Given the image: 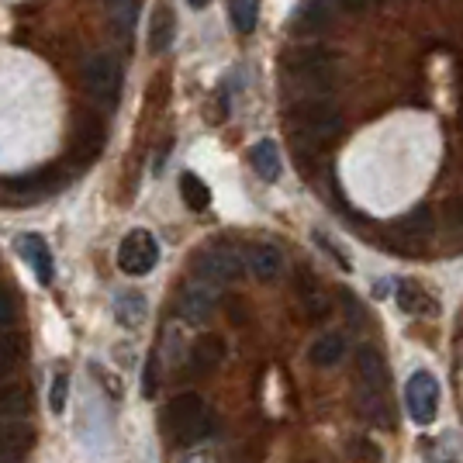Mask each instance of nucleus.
Here are the masks:
<instances>
[{"instance_id":"11","label":"nucleus","mask_w":463,"mask_h":463,"mask_svg":"<svg viewBox=\"0 0 463 463\" xmlns=\"http://www.w3.org/2000/svg\"><path fill=\"white\" fill-rule=\"evenodd\" d=\"M35 443V429L21 419H0V460H21Z\"/></svg>"},{"instance_id":"10","label":"nucleus","mask_w":463,"mask_h":463,"mask_svg":"<svg viewBox=\"0 0 463 463\" xmlns=\"http://www.w3.org/2000/svg\"><path fill=\"white\" fill-rule=\"evenodd\" d=\"M360 381H364V402L381 405V394H384L387 387V367L377 349H360Z\"/></svg>"},{"instance_id":"23","label":"nucleus","mask_w":463,"mask_h":463,"mask_svg":"<svg viewBox=\"0 0 463 463\" xmlns=\"http://www.w3.org/2000/svg\"><path fill=\"white\" fill-rule=\"evenodd\" d=\"M229 21L239 35H250L260 21V0H229Z\"/></svg>"},{"instance_id":"1","label":"nucleus","mask_w":463,"mask_h":463,"mask_svg":"<svg viewBox=\"0 0 463 463\" xmlns=\"http://www.w3.org/2000/svg\"><path fill=\"white\" fill-rule=\"evenodd\" d=\"M290 128L301 142H332V138L343 132V115L328 104L322 94L301 97L294 108H290Z\"/></svg>"},{"instance_id":"17","label":"nucleus","mask_w":463,"mask_h":463,"mask_svg":"<svg viewBox=\"0 0 463 463\" xmlns=\"http://www.w3.org/2000/svg\"><path fill=\"white\" fill-rule=\"evenodd\" d=\"M111 311H115L118 326L138 328L146 322V315H149V305H146V298L138 290H121V294H115V301H111Z\"/></svg>"},{"instance_id":"19","label":"nucleus","mask_w":463,"mask_h":463,"mask_svg":"<svg viewBox=\"0 0 463 463\" xmlns=\"http://www.w3.org/2000/svg\"><path fill=\"white\" fill-rule=\"evenodd\" d=\"M104 7H108V21H111L115 35L128 39L138 21V11H142V0H104Z\"/></svg>"},{"instance_id":"3","label":"nucleus","mask_w":463,"mask_h":463,"mask_svg":"<svg viewBox=\"0 0 463 463\" xmlns=\"http://www.w3.org/2000/svg\"><path fill=\"white\" fill-rule=\"evenodd\" d=\"M288 73L298 80V87H305L311 94H322L328 90V83L335 80V59L326 49H298L288 56Z\"/></svg>"},{"instance_id":"15","label":"nucleus","mask_w":463,"mask_h":463,"mask_svg":"<svg viewBox=\"0 0 463 463\" xmlns=\"http://www.w3.org/2000/svg\"><path fill=\"white\" fill-rule=\"evenodd\" d=\"M250 163H252V170H256L260 180H267V184L280 180L284 159H280V149H277V142H273V138H263V142H256V146H252Z\"/></svg>"},{"instance_id":"14","label":"nucleus","mask_w":463,"mask_h":463,"mask_svg":"<svg viewBox=\"0 0 463 463\" xmlns=\"http://www.w3.org/2000/svg\"><path fill=\"white\" fill-rule=\"evenodd\" d=\"M332 4L335 0H301L294 18H290V28L294 32H322L332 21Z\"/></svg>"},{"instance_id":"26","label":"nucleus","mask_w":463,"mask_h":463,"mask_svg":"<svg viewBox=\"0 0 463 463\" xmlns=\"http://www.w3.org/2000/svg\"><path fill=\"white\" fill-rule=\"evenodd\" d=\"M66 394H70V377H66V373H56V377H52V387H49V411H52V415H62V411H66Z\"/></svg>"},{"instance_id":"6","label":"nucleus","mask_w":463,"mask_h":463,"mask_svg":"<svg viewBox=\"0 0 463 463\" xmlns=\"http://www.w3.org/2000/svg\"><path fill=\"white\" fill-rule=\"evenodd\" d=\"M242 270H246V252H239L235 246H212L194 256V273L212 284H232L242 277Z\"/></svg>"},{"instance_id":"8","label":"nucleus","mask_w":463,"mask_h":463,"mask_svg":"<svg viewBox=\"0 0 463 463\" xmlns=\"http://www.w3.org/2000/svg\"><path fill=\"white\" fill-rule=\"evenodd\" d=\"M218 298H222L218 284L204 280V277L191 280L187 288L180 290V315H184V322L187 326H204L214 315V308H218Z\"/></svg>"},{"instance_id":"31","label":"nucleus","mask_w":463,"mask_h":463,"mask_svg":"<svg viewBox=\"0 0 463 463\" xmlns=\"http://www.w3.org/2000/svg\"><path fill=\"white\" fill-rule=\"evenodd\" d=\"M208 4H212V0H191V7H194V11H201V7H208Z\"/></svg>"},{"instance_id":"13","label":"nucleus","mask_w":463,"mask_h":463,"mask_svg":"<svg viewBox=\"0 0 463 463\" xmlns=\"http://www.w3.org/2000/svg\"><path fill=\"white\" fill-rule=\"evenodd\" d=\"M398 308L411 315V318H436L439 315V301L415 280H405L398 284Z\"/></svg>"},{"instance_id":"18","label":"nucleus","mask_w":463,"mask_h":463,"mask_svg":"<svg viewBox=\"0 0 463 463\" xmlns=\"http://www.w3.org/2000/svg\"><path fill=\"white\" fill-rule=\"evenodd\" d=\"M225 364V339L222 335H201L191 349V367L197 373H212Z\"/></svg>"},{"instance_id":"7","label":"nucleus","mask_w":463,"mask_h":463,"mask_svg":"<svg viewBox=\"0 0 463 463\" xmlns=\"http://www.w3.org/2000/svg\"><path fill=\"white\" fill-rule=\"evenodd\" d=\"M405 405H408V415L419 425L436 422V415H439V381L429 370L411 373V381L405 387Z\"/></svg>"},{"instance_id":"12","label":"nucleus","mask_w":463,"mask_h":463,"mask_svg":"<svg viewBox=\"0 0 463 463\" xmlns=\"http://www.w3.org/2000/svg\"><path fill=\"white\" fill-rule=\"evenodd\" d=\"M246 267L260 280H277L284 273V252L273 242H252V246H246Z\"/></svg>"},{"instance_id":"4","label":"nucleus","mask_w":463,"mask_h":463,"mask_svg":"<svg viewBox=\"0 0 463 463\" xmlns=\"http://www.w3.org/2000/svg\"><path fill=\"white\" fill-rule=\"evenodd\" d=\"M80 83H83L87 97H94L97 104H115L118 94H121V66H118V59L108 56V52L90 56L80 70Z\"/></svg>"},{"instance_id":"25","label":"nucleus","mask_w":463,"mask_h":463,"mask_svg":"<svg viewBox=\"0 0 463 463\" xmlns=\"http://www.w3.org/2000/svg\"><path fill=\"white\" fill-rule=\"evenodd\" d=\"M28 402L21 391H0V419H24Z\"/></svg>"},{"instance_id":"27","label":"nucleus","mask_w":463,"mask_h":463,"mask_svg":"<svg viewBox=\"0 0 463 463\" xmlns=\"http://www.w3.org/2000/svg\"><path fill=\"white\" fill-rule=\"evenodd\" d=\"M14 311H18L14 294L0 284V326H11V322H14Z\"/></svg>"},{"instance_id":"16","label":"nucleus","mask_w":463,"mask_h":463,"mask_svg":"<svg viewBox=\"0 0 463 463\" xmlns=\"http://www.w3.org/2000/svg\"><path fill=\"white\" fill-rule=\"evenodd\" d=\"M176 39V18L174 11L166 7V4H159L153 11V18H149V52L159 56V52H166Z\"/></svg>"},{"instance_id":"2","label":"nucleus","mask_w":463,"mask_h":463,"mask_svg":"<svg viewBox=\"0 0 463 463\" xmlns=\"http://www.w3.org/2000/svg\"><path fill=\"white\" fill-rule=\"evenodd\" d=\"M163 422L166 429L174 432L180 443H194V439H201L204 432H212V415H208V405H204V398L201 394H176L174 402L166 405L163 411Z\"/></svg>"},{"instance_id":"24","label":"nucleus","mask_w":463,"mask_h":463,"mask_svg":"<svg viewBox=\"0 0 463 463\" xmlns=\"http://www.w3.org/2000/svg\"><path fill=\"white\" fill-rule=\"evenodd\" d=\"M4 191L14 194V197H35V194L52 191V174H28L14 176V180H4Z\"/></svg>"},{"instance_id":"21","label":"nucleus","mask_w":463,"mask_h":463,"mask_svg":"<svg viewBox=\"0 0 463 463\" xmlns=\"http://www.w3.org/2000/svg\"><path fill=\"white\" fill-rule=\"evenodd\" d=\"M298 294H301V301H305V308H308V315H315V318H326L328 315V298L326 290H322V284L311 277V273L301 270V277H298Z\"/></svg>"},{"instance_id":"30","label":"nucleus","mask_w":463,"mask_h":463,"mask_svg":"<svg viewBox=\"0 0 463 463\" xmlns=\"http://www.w3.org/2000/svg\"><path fill=\"white\" fill-rule=\"evenodd\" d=\"M180 463H222V460H218L214 453H208V449H201V453H187Z\"/></svg>"},{"instance_id":"29","label":"nucleus","mask_w":463,"mask_h":463,"mask_svg":"<svg viewBox=\"0 0 463 463\" xmlns=\"http://www.w3.org/2000/svg\"><path fill=\"white\" fill-rule=\"evenodd\" d=\"M343 11H349V14H360V11H367L370 0H335Z\"/></svg>"},{"instance_id":"20","label":"nucleus","mask_w":463,"mask_h":463,"mask_svg":"<svg viewBox=\"0 0 463 463\" xmlns=\"http://www.w3.org/2000/svg\"><path fill=\"white\" fill-rule=\"evenodd\" d=\"M308 356L315 367H335V364H343V356H346V339H343L339 332H328L322 339H315V346H311Z\"/></svg>"},{"instance_id":"28","label":"nucleus","mask_w":463,"mask_h":463,"mask_svg":"<svg viewBox=\"0 0 463 463\" xmlns=\"http://www.w3.org/2000/svg\"><path fill=\"white\" fill-rule=\"evenodd\" d=\"M11 360H14V349L7 346L4 339H0V381L7 377V370H11Z\"/></svg>"},{"instance_id":"9","label":"nucleus","mask_w":463,"mask_h":463,"mask_svg":"<svg viewBox=\"0 0 463 463\" xmlns=\"http://www.w3.org/2000/svg\"><path fill=\"white\" fill-rule=\"evenodd\" d=\"M18 252L21 260L28 263V270L39 277V284H52L56 280V263H52V250H49V242L42 239L39 232H24L18 239Z\"/></svg>"},{"instance_id":"5","label":"nucleus","mask_w":463,"mask_h":463,"mask_svg":"<svg viewBox=\"0 0 463 463\" xmlns=\"http://www.w3.org/2000/svg\"><path fill=\"white\" fill-rule=\"evenodd\" d=\"M159 263V242H156L153 232L136 229L128 232L118 246V270L128 273V277H146L156 270Z\"/></svg>"},{"instance_id":"22","label":"nucleus","mask_w":463,"mask_h":463,"mask_svg":"<svg viewBox=\"0 0 463 463\" xmlns=\"http://www.w3.org/2000/svg\"><path fill=\"white\" fill-rule=\"evenodd\" d=\"M180 194H184V204H187L191 212H204V208L212 204V187L197 174L180 176Z\"/></svg>"}]
</instances>
